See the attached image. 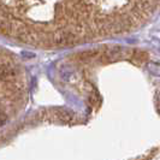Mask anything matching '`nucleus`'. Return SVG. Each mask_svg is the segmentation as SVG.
<instances>
[{
  "label": "nucleus",
  "instance_id": "f257e3e1",
  "mask_svg": "<svg viewBox=\"0 0 160 160\" xmlns=\"http://www.w3.org/2000/svg\"><path fill=\"white\" fill-rule=\"evenodd\" d=\"M17 77V71L6 65H0V80L1 81H11Z\"/></svg>",
  "mask_w": 160,
  "mask_h": 160
},
{
  "label": "nucleus",
  "instance_id": "f03ea898",
  "mask_svg": "<svg viewBox=\"0 0 160 160\" xmlns=\"http://www.w3.org/2000/svg\"><path fill=\"white\" fill-rule=\"evenodd\" d=\"M62 120H65V122H69V120L72 118V114L65 110H58V114H57Z\"/></svg>",
  "mask_w": 160,
  "mask_h": 160
},
{
  "label": "nucleus",
  "instance_id": "7ed1b4c3",
  "mask_svg": "<svg viewBox=\"0 0 160 160\" xmlns=\"http://www.w3.org/2000/svg\"><path fill=\"white\" fill-rule=\"evenodd\" d=\"M6 122H8V116H6L5 113L0 112V127L5 125V124H6Z\"/></svg>",
  "mask_w": 160,
  "mask_h": 160
}]
</instances>
